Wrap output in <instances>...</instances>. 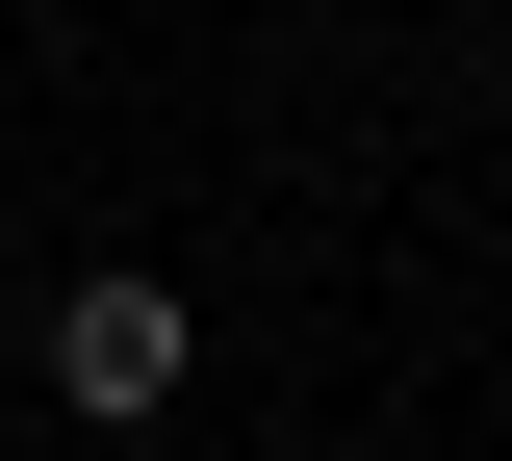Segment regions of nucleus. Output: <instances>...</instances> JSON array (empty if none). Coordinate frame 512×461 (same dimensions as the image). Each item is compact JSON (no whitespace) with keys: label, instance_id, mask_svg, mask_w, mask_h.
I'll return each instance as SVG.
<instances>
[{"label":"nucleus","instance_id":"f257e3e1","mask_svg":"<svg viewBox=\"0 0 512 461\" xmlns=\"http://www.w3.org/2000/svg\"><path fill=\"white\" fill-rule=\"evenodd\" d=\"M180 359H205L180 282H52V410H103V436H128V410H180Z\"/></svg>","mask_w":512,"mask_h":461}]
</instances>
